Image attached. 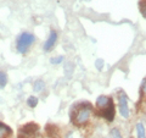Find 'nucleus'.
<instances>
[{
	"mask_svg": "<svg viewBox=\"0 0 146 138\" xmlns=\"http://www.w3.org/2000/svg\"><path fill=\"white\" fill-rule=\"evenodd\" d=\"M73 109V115H72V122H74L76 125H84L89 121L90 114H91V104L89 103H79L74 105Z\"/></svg>",
	"mask_w": 146,
	"mask_h": 138,
	"instance_id": "1",
	"label": "nucleus"
},
{
	"mask_svg": "<svg viewBox=\"0 0 146 138\" xmlns=\"http://www.w3.org/2000/svg\"><path fill=\"white\" fill-rule=\"evenodd\" d=\"M34 40H35L34 34L29 33V32H23V33L20 34V37L17 38V42H16L17 52L21 53V54L27 53V50L32 47V44L34 43Z\"/></svg>",
	"mask_w": 146,
	"mask_h": 138,
	"instance_id": "2",
	"label": "nucleus"
},
{
	"mask_svg": "<svg viewBox=\"0 0 146 138\" xmlns=\"http://www.w3.org/2000/svg\"><path fill=\"white\" fill-rule=\"evenodd\" d=\"M39 131V126L34 122H29L26 123L25 126H22L18 130V138H35L36 133Z\"/></svg>",
	"mask_w": 146,
	"mask_h": 138,
	"instance_id": "3",
	"label": "nucleus"
},
{
	"mask_svg": "<svg viewBox=\"0 0 146 138\" xmlns=\"http://www.w3.org/2000/svg\"><path fill=\"white\" fill-rule=\"evenodd\" d=\"M118 105H119V113L122 117L128 119L129 117V107H128V98L124 93H119L118 96Z\"/></svg>",
	"mask_w": 146,
	"mask_h": 138,
	"instance_id": "4",
	"label": "nucleus"
},
{
	"mask_svg": "<svg viewBox=\"0 0 146 138\" xmlns=\"http://www.w3.org/2000/svg\"><path fill=\"white\" fill-rule=\"evenodd\" d=\"M99 110L101 111V116L104 119H106L107 121H113L115 120V104H113V102H111L105 108L99 109Z\"/></svg>",
	"mask_w": 146,
	"mask_h": 138,
	"instance_id": "5",
	"label": "nucleus"
},
{
	"mask_svg": "<svg viewBox=\"0 0 146 138\" xmlns=\"http://www.w3.org/2000/svg\"><path fill=\"white\" fill-rule=\"evenodd\" d=\"M56 40H57V33H56V31H51L50 32V34H49V38L46 39V42L44 43V50L46 53L49 52H51V49L54 48V45L56 44Z\"/></svg>",
	"mask_w": 146,
	"mask_h": 138,
	"instance_id": "6",
	"label": "nucleus"
},
{
	"mask_svg": "<svg viewBox=\"0 0 146 138\" xmlns=\"http://www.w3.org/2000/svg\"><path fill=\"white\" fill-rule=\"evenodd\" d=\"M111 102H112L111 98H108V96H106V95H100L96 99V107L99 109H102V108L106 107V105H108Z\"/></svg>",
	"mask_w": 146,
	"mask_h": 138,
	"instance_id": "7",
	"label": "nucleus"
},
{
	"mask_svg": "<svg viewBox=\"0 0 146 138\" xmlns=\"http://www.w3.org/2000/svg\"><path fill=\"white\" fill-rule=\"evenodd\" d=\"M12 133V130L4 122H0V138H6Z\"/></svg>",
	"mask_w": 146,
	"mask_h": 138,
	"instance_id": "8",
	"label": "nucleus"
},
{
	"mask_svg": "<svg viewBox=\"0 0 146 138\" xmlns=\"http://www.w3.org/2000/svg\"><path fill=\"white\" fill-rule=\"evenodd\" d=\"M136 133H138V138H146V132L145 127L141 122L136 123Z\"/></svg>",
	"mask_w": 146,
	"mask_h": 138,
	"instance_id": "9",
	"label": "nucleus"
},
{
	"mask_svg": "<svg viewBox=\"0 0 146 138\" xmlns=\"http://www.w3.org/2000/svg\"><path fill=\"white\" fill-rule=\"evenodd\" d=\"M33 88L35 92H42L44 88H45V83L43 80H36L33 84Z\"/></svg>",
	"mask_w": 146,
	"mask_h": 138,
	"instance_id": "10",
	"label": "nucleus"
},
{
	"mask_svg": "<svg viewBox=\"0 0 146 138\" xmlns=\"http://www.w3.org/2000/svg\"><path fill=\"white\" fill-rule=\"evenodd\" d=\"M6 84H7V75L5 72L0 71V89L5 88Z\"/></svg>",
	"mask_w": 146,
	"mask_h": 138,
	"instance_id": "11",
	"label": "nucleus"
},
{
	"mask_svg": "<svg viewBox=\"0 0 146 138\" xmlns=\"http://www.w3.org/2000/svg\"><path fill=\"white\" fill-rule=\"evenodd\" d=\"M27 105H28L29 108H35L36 105H38V98L34 95H31L28 99H27Z\"/></svg>",
	"mask_w": 146,
	"mask_h": 138,
	"instance_id": "12",
	"label": "nucleus"
},
{
	"mask_svg": "<svg viewBox=\"0 0 146 138\" xmlns=\"http://www.w3.org/2000/svg\"><path fill=\"white\" fill-rule=\"evenodd\" d=\"M111 137L112 138H123L122 135H121V132H119V130H118L117 127H115V128H112V130H111Z\"/></svg>",
	"mask_w": 146,
	"mask_h": 138,
	"instance_id": "13",
	"label": "nucleus"
},
{
	"mask_svg": "<svg viewBox=\"0 0 146 138\" xmlns=\"http://www.w3.org/2000/svg\"><path fill=\"white\" fill-rule=\"evenodd\" d=\"M62 61H63V56H62V55H58V56L52 58L51 60H50V62L54 64V65H58V64H61Z\"/></svg>",
	"mask_w": 146,
	"mask_h": 138,
	"instance_id": "14",
	"label": "nucleus"
},
{
	"mask_svg": "<svg viewBox=\"0 0 146 138\" xmlns=\"http://www.w3.org/2000/svg\"><path fill=\"white\" fill-rule=\"evenodd\" d=\"M140 10L143 12L144 17H146V0H140Z\"/></svg>",
	"mask_w": 146,
	"mask_h": 138,
	"instance_id": "15",
	"label": "nucleus"
},
{
	"mask_svg": "<svg viewBox=\"0 0 146 138\" xmlns=\"http://www.w3.org/2000/svg\"><path fill=\"white\" fill-rule=\"evenodd\" d=\"M102 66H104V61H102V60H98V61H96V67H98V70H101Z\"/></svg>",
	"mask_w": 146,
	"mask_h": 138,
	"instance_id": "16",
	"label": "nucleus"
},
{
	"mask_svg": "<svg viewBox=\"0 0 146 138\" xmlns=\"http://www.w3.org/2000/svg\"><path fill=\"white\" fill-rule=\"evenodd\" d=\"M72 135H73V133H72V132H70V133L67 135V138H73V137H72Z\"/></svg>",
	"mask_w": 146,
	"mask_h": 138,
	"instance_id": "17",
	"label": "nucleus"
},
{
	"mask_svg": "<svg viewBox=\"0 0 146 138\" xmlns=\"http://www.w3.org/2000/svg\"><path fill=\"white\" fill-rule=\"evenodd\" d=\"M143 89H144V93H146V82H145V84L143 87Z\"/></svg>",
	"mask_w": 146,
	"mask_h": 138,
	"instance_id": "18",
	"label": "nucleus"
}]
</instances>
